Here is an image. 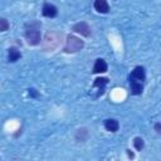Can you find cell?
Here are the masks:
<instances>
[{"label":"cell","mask_w":161,"mask_h":161,"mask_svg":"<svg viewBox=\"0 0 161 161\" xmlns=\"http://www.w3.org/2000/svg\"><path fill=\"white\" fill-rule=\"evenodd\" d=\"M83 47H84L83 40H80L79 38H77V36H74V35H68L67 42H65L64 50H65L67 53H75V52L80 50Z\"/></svg>","instance_id":"obj_1"},{"label":"cell","mask_w":161,"mask_h":161,"mask_svg":"<svg viewBox=\"0 0 161 161\" xmlns=\"http://www.w3.org/2000/svg\"><path fill=\"white\" fill-rule=\"evenodd\" d=\"M59 44V36L57 33L54 31H48L47 35H45V39H44V48L45 49H54L57 48Z\"/></svg>","instance_id":"obj_2"},{"label":"cell","mask_w":161,"mask_h":161,"mask_svg":"<svg viewBox=\"0 0 161 161\" xmlns=\"http://www.w3.org/2000/svg\"><path fill=\"white\" fill-rule=\"evenodd\" d=\"M25 38L28 44L30 45H36L40 43L42 38H40V31L38 30V28H30L29 30H26L25 33Z\"/></svg>","instance_id":"obj_3"},{"label":"cell","mask_w":161,"mask_h":161,"mask_svg":"<svg viewBox=\"0 0 161 161\" xmlns=\"http://www.w3.org/2000/svg\"><path fill=\"white\" fill-rule=\"evenodd\" d=\"M73 30L83 36H89L91 35V28L87 23L84 21H80V23H77L74 26H73Z\"/></svg>","instance_id":"obj_4"},{"label":"cell","mask_w":161,"mask_h":161,"mask_svg":"<svg viewBox=\"0 0 161 161\" xmlns=\"http://www.w3.org/2000/svg\"><path fill=\"white\" fill-rule=\"evenodd\" d=\"M145 78H146V74H145V69H143V67H136V68L132 70L131 75H130V79L138 80V82L145 80Z\"/></svg>","instance_id":"obj_5"},{"label":"cell","mask_w":161,"mask_h":161,"mask_svg":"<svg viewBox=\"0 0 161 161\" xmlns=\"http://www.w3.org/2000/svg\"><path fill=\"white\" fill-rule=\"evenodd\" d=\"M58 14V10L54 5L52 4H44L43 6V15L47 16V18H54L55 15Z\"/></svg>","instance_id":"obj_6"},{"label":"cell","mask_w":161,"mask_h":161,"mask_svg":"<svg viewBox=\"0 0 161 161\" xmlns=\"http://www.w3.org/2000/svg\"><path fill=\"white\" fill-rule=\"evenodd\" d=\"M94 9H96L98 13L107 14L108 10H109V6H108V3H107L106 0H96V1H94Z\"/></svg>","instance_id":"obj_7"},{"label":"cell","mask_w":161,"mask_h":161,"mask_svg":"<svg viewBox=\"0 0 161 161\" xmlns=\"http://www.w3.org/2000/svg\"><path fill=\"white\" fill-rule=\"evenodd\" d=\"M106 70H107V63L101 58L97 59L94 63V67H93V72L94 73H104Z\"/></svg>","instance_id":"obj_8"},{"label":"cell","mask_w":161,"mask_h":161,"mask_svg":"<svg viewBox=\"0 0 161 161\" xmlns=\"http://www.w3.org/2000/svg\"><path fill=\"white\" fill-rule=\"evenodd\" d=\"M130 86H131V92L133 94H141L143 91V87H142L141 82H138V80L130 79Z\"/></svg>","instance_id":"obj_9"},{"label":"cell","mask_w":161,"mask_h":161,"mask_svg":"<svg viewBox=\"0 0 161 161\" xmlns=\"http://www.w3.org/2000/svg\"><path fill=\"white\" fill-rule=\"evenodd\" d=\"M104 127H106V130H107V131L116 132V131L118 130L119 125H118V122H117L116 119L111 118V119H106V121H104Z\"/></svg>","instance_id":"obj_10"},{"label":"cell","mask_w":161,"mask_h":161,"mask_svg":"<svg viewBox=\"0 0 161 161\" xmlns=\"http://www.w3.org/2000/svg\"><path fill=\"white\" fill-rule=\"evenodd\" d=\"M19 58H20V53L15 48H10L9 53H8V60L9 62H16Z\"/></svg>","instance_id":"obj_11"},{"label":"cell","mask_w":161,"mask_h":161,"mask_svg":"<svg viewBox=\"0 0 161 161\" xmlns=\"http://www.w3.org/2000/svg\"><path fill=\"white\" fill-rule=\"evenodd\" d=\"M133 146H135V148H136L137 151H141V150L143 148V140H142L141 137H136V138L133 140Z\"/></svg>","instance_id":"obj_12"},{"label":"cell","mask_w":161,"mask_h":161,"mask_svg":"<svg viewBox=\"0 0 161 161\" xmlns=\"http://www.w3.org/2000/svg\"><path fill=\"white\" fill-rule=\"evenodd\" d=\"M107 82H108L107 78H97L94 80V87H99L101 89H103V87L107 84Z\"/></svg>","instance_id":"obj_13"},{"label":"cell","mask_w":161,"mask_h":161,"mask_svg":"<svg viewBox=\"0 0 161 161\" xmlns=\"http://www.w3.org/2000/svg\"><path fill=\"white\" fill-rule=\"evenodd\" d=\"M9 29V23L6 19L4 18H0V31H5Z\"/></svg>","instance_id":"obj_14"},{"label":"cell","mask_w":161,"mask_h":161,"mask_svg":"<svg viewBox=\"0 0 161 161\" xmlns=\"http://www.w3.org/2000/svg\"><path fill=\"white\" fill-rule=\"evenodd\" d=\"M155 128H156V132H158V133L161 132V131H160V123H156V126H155Z\"/></svg>","instance_id":"obj_15"}]
</instances>
